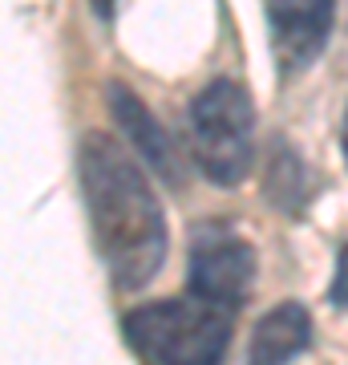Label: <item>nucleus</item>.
Masks as SVG:
<instances>
[{
    "instance_id": "obj_1",
    "label": "nucleus",
    "mask_w": 348,
    "mask_h": 365,
    "mask_svg": "<svg viewBox=\"0 0 348 365\" xmlns=\"http://www.w3.org/2000/svg\"><path fill=\"white\" fill-rule=\"evenodd\" d=\"M81 195L105 272L117 288H146L167 260V215L138 158L102 130H90L78 150Z\"/></svg>"
},
{
    "instance_id": "obj_2",
    "label": "nucleus",
    "mask_w": 348,
    "mask_h": 365,
    "mask_svg": "<svg viewBox=\"0 0 348 365\" xmlns=\"http://www.w3.org/2000/svg\"><path fill=\"white\" fill-rule=\"evenodd\" d=\"M126 337L146 365H223L231 313L199 297L154 300L126 317Z\"/></svg>"
},
{
    "instance_id": "obj_3",
    "label": "nucleus",
    "mask_w": 348,
    "mask_h": 365,
    "mask_svg": "<svg viewBox=\"0 0 348 365\" xmlns=\"http://www.w3.org/2000/svg\"><path fill=\"white\" fill-rule=\"evenodd\" d=\"M191 143L194 163L219 187L247 179L255 163V106L251 93L231 78L206 81L191 102Z\"/></svg>"
},
{
    "instance_id": "obj_4",
    "label": "nucleus",
    "mask_w": 348,
    "mask_h": 365,
    "mask_svg": "<svg viewBox=\"0 0 348 365\" xmlns=\"http://www.w3.org/2000/svg\"><path fill=\"white\" fill-rule=\"evenodd\" d=\"M191 297L215 309H239L255 280V248L227 223H203L191 240Z\"/></svg>"
},
{
    "instance_id": "obj_5",
    "label": "nucleus",
    "mask_w": 348,
    "mask_h": 365,
    "mask_svg": "<svg viewBox=\"0 0 348 365\" xmlns=\"http://www.w3.org/2000/svg\"><path fill=\"white\" fill-rule=\"evenodd\" d=\"M263 16H268L271 57L280 66V78H300L328 45L336 9L324 0H316V4H268Z\"/></svg>"
},
{
    "instance_id": "obj_6",
    "label": "nucleus",
    "mask_w": 348,
    "mask_h": 365,
    "mask_svg": "<svg viewBox=\"0 0 348 365\" xmlns=\"http://www.w3.org/2000/svg\"><path fill=\"white\" fill-rule=\"evenodd\" d=\"M110 110H114V122L122 126V134L130 138V146L142 155L146 167H154L167 182H182V158L174 138L167 134V126L150 114V106L138 98L134 90H126L122 81H110Z\"/></svg>"
},
{
    "instance_id": "obj_7",
    "label": "nucleus",
    "mask_w": 348,
    "mask_h": 365,
    "mask_svg": "<svg viewBox=\"0 0 348 365\" xmlns=\"http://www.w3.org/2000/svg\"><path fill=\"white\" fill-rule=\"evenodd\" d=\"M308 345H312L308 309L296 304V300H284L271 313L259 317L255 333H251V349H247V365H288Z\"/></svg>"
},
{
    "instance_id": "obj_8",
    "label": "nucleus",
    "mask_w": 348,
    "mask_h": 365,
    "mask_svg": "<svg viewBox=\"0 0 348 365\" xmlns=\"http://www.w3.org/2000/svg\"><path fill=\"white\" fill-rule=\"evenodd\" d=\"M312 191H316V179H312L308 163L288 143H275L271 163H268V203H275L284 211H304Z\"/></svg>"
},
{
    "instance_id": "obj_9",
    "label": "nucleus",
    "mask_w": 348,
    "mask_h": 365,
    "mask_svg": "<svg viewBox=\"0 0 348 365\" xmlns=\"http://www.w3.org/2000/svg\"><path fill=\"white\" fill-rule=\"evenodd\" d=\"M328 300L348 309V244H344V252H340V260H336V276H332V288H328Z\"/></svg>"
},
{
    "instance_id": "obj_10",
    "label": "nucleus",
    "mask_w": 348,
    "mask_h": 365,
    "mask_svg": "<svg viewBox=\"0 0 348 365\" xmlns=\"http://www.w3.org/2000/svg\"><path fill=\"white\" fill-rule=\"evenodd\" d=\"M340 146H344V163H348V106H344V122H340Z\"/></svg>"
}]
</instances>
